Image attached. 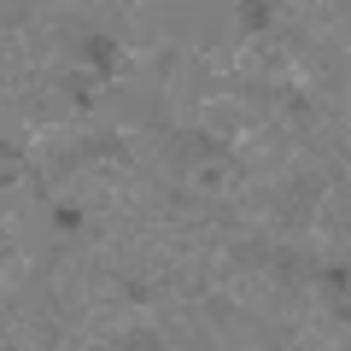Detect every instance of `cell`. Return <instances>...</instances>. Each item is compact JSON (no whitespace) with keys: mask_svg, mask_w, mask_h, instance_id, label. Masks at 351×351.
Segmentation results:
<instances>
[{"mask_svg":"<svg viewBox=\"0 0 351 351\" xmlns=\"http://www.w3.org/2000/svg\"><path fill=\"white\" fill-rule=\"evenodd\" d=\"M82 47H88V59H94V71H100V76L117 71V41H112V36H88Z\"/></svg>","mask_w":351,"mask_h":351,"instance_id":"cell-2","label":"cell"},{"mask_svg":"<svg viewBox=\"0 0 351 351\" xmlns=\"http://www.w3.org/2000/svg\"><path fill=\"white\" fill-rule=\"evenodd\" d=\"M53 223H59L64 234H76V228H82V211H76V205H59V211H53Z\"/></svg>","mask_w":351,"mask_h":351,"instance_id":"cell-5","label":"cell"},{"mask_svg":"<svg viewBox=\"0 0 351 351\" xmlns=\"http://www.w3.org/2000/svg\"><path fill=\"white\" fill-rule=\"evenodd\" d=\"M176 158H223V141H211V135H176Z\"/></svg>","mask_w":351,"mask_h":351,"instance_id":"cell-1","label":"cell"},{"mask_svg":"<svg viewBox=\"0 0 351 351\" xmlns=\"http://www.w3.org/2000/svg\"><path fill=\"white\" fill-rule=\"evenodd\" d=\"M88 158H117V164H123L129 152H123V141H112V135H100V141H88Z\"/></svg>","mask_w":351,"mask_h":351,"instance_id":"cell-3","label":"cell"},{"mask_svg":"<svg viewBox=\"0 0 351 351\" xmlns=\"http://www.w3.org/2000/svg\"><path fill=\"white\" fill-rule=\"evenodd\" d=\"M240 24H246V29H263V24H269V6H263V0H240Z\"/></svg>","mask_w":351,"mask_h":351,"instance_id":"cell-4","label":"cell"}]
</instances>
